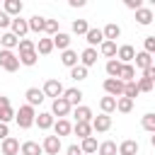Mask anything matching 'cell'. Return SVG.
I'll return each mask as SVG.
<instances>
[{
    "mask_svg": "<svg viewBox=\"0 0 155 155\" xmlns=\"http://www.w3.org/2000/svg\"><path fill=\"white\" fill-rule=\"evenodd\" d=\"M85 41H87V46H90V48L102 46V44H104V31H102V29H97V27H90V31L85 34Z\"/></svg>",
    "mask_w": 155,
    "mask_h": 155,
    "instance_id": "cell-7",
    "label": "cell"
},
{
    "mask_svg": "<svg viewBox=\"0 0 155 155\" xmlns=\"http://www.w3.org/2000/svg\"><path fill=\"white\" fill-rule=\"evenodd\" d=\"M70 41H73V39H70V34H65V31H58V34L53 36V46H56L61 53L70 48Z\"/></svg>",
    "mask_w": 155,
    "mask_h": 155,
    "instance_id": "cell-17",
    "label": "cell"
},
{
    "mask_svg": "<svg viewBox=\"0 0 155 155\" xmlns=\"http://www.w3.org/2000/svg\"><path fill=\"white\" fill-rule=\"evenodd\" d=\"M0 41H2V34H0Z\"/></svg>",
    "mask_w": 155,
    "mask_h": 155,
    "instance_id": "cell-56",
    "label": "cell"
},
{
    "mask_svg": "<svg viewBox=\"0 0 155 155\" xmlns=\"http://www.w3.org/2000/svg\"><path fill=\"white\" fill-rule=\"evenodd\" d=\"M119 155H138V140L126 138L119 143Z\"/></svg>",
    "mask_w": 155,
    "mask_h": 155,
    "instance_id": "cell-15",
    "label": "cell"
},
{
    "mask_svg": "<svg viewBox=\"0 0 155 155\" xmlns=\"http://www.w3.org/2000/svg\"><path fill=\"white\" fill-rule=\"evenodd\" d=\"M97 63V48H85L82 53H80V65H85V68H92Z\"/></svg>",
    "mask_w": 155,
    "mask_h": 155,
    "instance_id": "cell-18",
    "label": "cell"
},
{
    "mask_svg": "<svg viewBox=\"0 0 155 155\" xmlns=\"http://www.w3.org/2000/svg\"><path fill=\"white\" fill-rule=\"evenodd\" d=\"M102 31H104V41H116V39L121 36V27H119V24H114V22H109Z\"/></svg>",
    "mask_w": 155,
    "mask_h": 155,
    "instance_id": "cell-26",
    "label": "cell"
},
{
    "mask_svg": "<svg viewBox=\"0 0 155 155\" xmlns=\"http://www.w3.org/2000/svg\"><path fill=\"white\" fill-rule=\"evenodd\" d=\"M90 31V24H87V19H75L73 22V34H78V36H85Z\"/></svg>",
    "mask_w": 155,
    "mask_h": 155,
    "instance_id": "cell-37",
    "label": "cell"
},
{
    "mask_svg": "<svg viewBox=\"0 0 155 155\" xmlns=\"http://www.w3.org/2000/svg\"><path fill=\"white\" fill-rule=\"evenodd\" d=\"M53 48H56V46H53V39H51V36H44V39L36 41V53H41V56H48Z\"/></svg>",
    "mask_w": 155,
    "mask_h": 155,
    "instance_id": "cell-27",
    "label": "cell"
},
{
    "mask_svg": "<svg viewBox=\"0 0 155 155\" xmlns=\"http://www.w3.org/2000/svg\"><path fill=\"white\" fill-rule=\"evenodd\" d=\"M73 116H75V121H87V124H92V109L90 107H85V104H80V107H75L73 109Z\"/></svg>",
    "mask_w": 155,
    "mask_h": 155,
    "instance_id": "cell-19",
    "label": "cell"
},
{
    "mask_svg": "<svg viewBox=\"0 0 155 155\" xmlns=\"http://www.w3.org/2000/svg\"><path fill=\"white\" fill-rule=\"evenodd\" d=\"M150 65H153V56H150V53H145V51H138V53H136V68L148 70Z\"/></svg>",
    "mask_w": 155,
    "mask_h": 155,
    "instance_id": "cell-29",
    "label": "cell"
},
{
    "mask_svg": "<svg viewBox=\"0 0 155 155\" xmlns=\"http://www.w3.org/2000/svg\"><path fill=\"white\" fill-rule=\"evenodd\" d=\"M10 31L17 36V39H24V34L29 31V19H22V17H15L12 19V27H10Z\"/></svg>",
    "mask_w": 155,
    "mask_h": 155,
    "instance_id": "cell-8",
    "label": "cell"
},
{
    "mask_svg": "<svg viewBox=\"0 0 155 155\" xmlns=\"http://www.w3.org/2000/svg\"><path fill=\"white\" fill-rule=\"evenodd\" d=\"M29 31H34V34H44V31H46V17L34 15V17L29 19Z\"/></svg>",
    "mask_w": 155,
    "mask_h": 155,
    "instance_id": "cell-25",
    "label": "cell"
},
{
    "mask_svg": "<svg viewBox=\"0 0 155 155\" xmlns=\"http://www.w3.org/2000/svg\"><path fill=\"white\" fill-rule=\"evenodd\" d=\"M10 27H12V17L5 10H0V29H10Z\"/></svg>",
    "mask_w": 155,
    "mask_h": 155,
    "instance_id": "cell-47",
    "label": "cell"
},
{
    "mask_svg": "<svg viewBox=\"0 0 155 155\" xmlns=\"http://www.w3.org/2000/svg\"><path fill=\"white\" fill-rule=\"evenodd\" d=\"M140 126L148 131V133H155V114L150 111V114H145L143 119H140Z\"/></svg>",
    "mask_w": 155,
    "mask_h": 155,
    "instance_id": "cell-41",
    "label": "cell"
},
{
    "mask_svg": "<svg viewBox=\"0 0 155 155\" xmlns=\"http://www.w3.org/2000/svg\"><path fill=\"white\" fill-rule=\"evenodd\" d=\"M99 109H102V114H111V111H116V97H102L99 99Z\"/></svg>",
    "mask_w": 155,
    "mask_h": 155,
    "instance_id": "cell-31",
    "label": "cell"
},
{
    "mask_svg": "<svg viewBox=\"0 0 155 155\" xmlns=\"http://www.w3.org/2000/svg\"><path fill=\"white\" fill-rule=\"evenodd\" d=\"M63 97L68 99V104H70V107H80V102H82V97H85V94H82V90H80V87H68Z\"/></svg>",
    "mask_w": 155,
    "mask_h": 155,
    "instance_id": "cell-14",
    "label": "cell"
},
{
    "mask_svg": "<svg viewBox=\"0 0 155 155\" xmlns=\"http://www.w3.org/2000/svg\"><path fill=\"white\" fill-rule=\"evenodd\" d=\"M19 153H22V155H41V153H44V148H41L36 140H24V143H22V148H19Z\"/></svg>",
    "mask_w": 155,
    "mask_h": 155,
    "instance_id": "cell-24",
    "label": "cell"
},
{
    "mask_svg": "<svg viewBox=\"0 0 155 155\" xmlns=\"http://www.w3.org/2000/svg\"><path fill=\"white\" fill-rule=\"evenodd\" d=\"M136 22H138V24H143V27L153 24V22H155V15H153V10H150V7H140V10L136 12Z\"/></svg>",
    "mask_w": 155,
    "mask_h": 155,
    "instance_id": "cell-16",
    "label": "cell"
},
{
    "mask_svg": "<svg viewBox=\"0 0 155 155\" xmlns=\"http://www.w3.org/2000/svg\"><path fill=\"white\" fill-rule=\"evenodd\" d=\"M15 116H17V111H15L12 107H5V109H0V121H2V124H10Z\"/></svg>",
    "mask_w": 155,
    "mask_h": 155,
    "instance_id": "cell-43",
    "label": "cell"
},
{
    "mask_svg": "<svg viewBox=\"0 0 155 155\" xmlns=\"http://www.w3.org/2000/svg\"><path fill=\"white\" fill-rule=\"evenodd\" d=\"M143 51L150 53V56H155V36H145V41H143Z\"/></svg>",
    "mask_w": 155,
    "mask_h": 155,
    "instance_id": "cell-45",
    "label": "cell"
},
{
    "mask_svg": "<svg viewBox=\"0 0 155 155\" xmlns=\"http://www.w3.org/2000/svg\"><path fill=\"white\" fill-rule=\"evenodd\" d=\"M46 34L53 39L58 34V19H46Z\"/></svg>",
    "mask_w": 155,
    "mask_h": 155,
    "instance_id": "cell-44",
    "label": "cell"
},
{
    "mask_svg": "<svg viewBox=\"0 0 155 155\" xmlns=\"http://www.w3.org/2000/svg\"><path fill=\"white\" fill-rule=\"evenodd\" d=\"M5 138H10V128H7V124L0 121V143H2Z\"/></svg>",
    "mask_w": 155,
    "mask_h": 155,
    "instance_id": "cell-51",
    "label": "cell"
},
{
    "mask_svg": "<svg viewBox=\"0 0 155 155\" xmlns=\"http://www.w3.org/2000/svg\"><path fill=\"white\" fill-rule=\"evenodd\" d=\"M5 107H10V99H7V97H2V94H0V109H5Z\"/></svg>",
    "mask_w": 155,
    "mask_h": 155,
    "instance_id": "cell-52",
    "label": "cell"
},
{
    "mask_svg": "<svg viewBox=\"0 0 155 155\" xmlns=\"http://www.w3.org/2000/svg\"><path fill=\"white\" fill-rule=\"evenodd\" d=\"M119 80H121V82H133V80H136V65H131V63H126V65H121V73H119Z\"/></svg>",
    "mask_w": 155,
    "mask_h": 155,
    "instance_id": "cell-30",
    "label": "cell"
},
{
    "mask_svg": "<svg viewBox=\"0 0 155 155\" xmlns=\"http://www.w3.org/2000/svg\"><path fill=\"white\" fill-rule=\"evenodd\" d=\"M140 94V90H138V82L133 80V82H126V87H124V97H128V99H136Z\"/></svg>",
    "mask_w": 155,
    "mask_h": 155,
    "instance_id": "cell-40",
    "label": "cell"
},
{
    "mask_svg": "<svg viewBox=\"0 0 155 155\" xmlns=\"http://www.w3.org/2000/svg\"><path fill=\"white\" fill-rule=\"evenodd\" d=\"M99 53L104 56V58H116V53H119V48H116V41H104L102 46H99Z\"/></svg>",
    "mask_w": 155,
    "mask_h": 155,
    "instance_id": "cell-28",
    "label": "cell"
},
{
    "mask_svg": "<svg viewBox=\"0 0 155 155\" xmlns=\"http://www.w3.org/2000/svg\"><path fill=\"white\" fill-rule=\"evenodd\" d=\"M41 90H44V94H46V97H53V99H58V97H63V94H65V87H63V82H61V80H46Z\"/></svg>",
    "mask_w": 155,
    "mask_h": 155,
    "instance_id": "cell-4",
    "label": "cell"
},
{
    "mask_svg": "<svg viewBox=\"0 0 155 155\" xmlns=\"http://www.w3.org/2000/svg\"><path fill=\"white\" fill-rule=\"evenodd\" d=\"M29 51H36V41H31V39H19V53H29Z\"/></svg>",
    "mask_w": 155,
    "mask_h": 155,
    "instance_id": "cell-42",
    "label": "cell"
},
{
    "mask_svg": "<svg viewBox=\"0 0 155 155\" xmlns=\"http://www.w3.org/2000/svg\"><path fill=\"white\" fill-rule=\"evenodd\" d=\"M99 155H116L119 153V145L114 143V140H104V143H99V150H97Z\"/></svg>",
    "mask_w": 155,
    "mask_h": 155,
    "instance_id": "cell-35",
    "label": "cell"
},
{
    "mask_svg": "<svg viewBox=\"0 0 155 155\" xmlns=\"http://www.w3.org/2000/svg\"><path fill=\"white\" fill-rule=\"evenodd\" d=\"M85 0H70V7H82Z\"/></svg>",
    "mask_w": 155,
    "mask_h": 155,
    "instance_id": "cell-53",
    "label": "cell"
},
{
    "mask_svg": "<svg viewBox=\"0 0 155 155\" xmlns=\"http://www.w3.org/2000/svg\"><path fill=\"white\" fill-rule=\"evenodd\" d=\"M19 148H22V143L17 140V138H5L2 143H0V150H2V155H17L19 153Z\"/></svg>",
    "mask_w": 155,
    "mask_h": 155,
    "instance_id": "cell-12",
    "label": "cell"
},
{
    "mask_svg": "<svg viewBox=\"0 0 155 155\" xmlns=\"http://www.w3.org/2000/svg\"><path fill=\"white\" fill-rule=\"evenodd\" d=\"M150 145H153V148H155V133H153V136H150Z\"/></svg>",
    "mask_w": 155,
    "mask_h": 155,
    "instance_id": "cell-54",
    "label": "cell"
},
{
    "mask_svg": "<svg viewBox=\"0 0 155 155\" xmlns=\"http://www.w3.org/2000/svg\"><path fill=\"white\" fill-rule=\"evenodd\" d=\"M143 78H148V80L155 85V65H150L148 70H143Z\"/></svg>",
    "mask_w": 155,
    "mask_h": 155,
    "instance_id": "cell-50",
    "label": "cell"
},
{
    "mask_svg": "<svg viewBox=\"0 0 155 155\" xmlns=\"http://www.w3.org/2000/svg\"><path fill=\"white\" fill-rule=\"evenodd\" d=\"M124 87H126V82H121L119 78H107L104 80V92L109 94V97H124Z\"/></svg>",
    "mask_w": 155,
    "mask_h": 155,
    "instance_id": "cell-3",
    "label": "cell"
},
{
    "mask_svg": "<svg viewBox=\"0 0 155 155\" xmlns=\"http://www.w3.org/2000/svg\"><path fill=\"white\" fill-rule=\"evenodd\" d=\"M41 148H44V153H46V155H58L63 145H61V138L53 133V136H46V138H44Z\"/></svg>",
    "mask_w": 155,
    "mask_h": 155,
    "instance_id": "cell-6",
    "label": "cell"
},
{
    "mask_svg": "<svg viewBox=\"0 0 155 155\" xmlns=\"http://www.w3.org/2000/svg\"><path fill=\"white\" fill-rule=\"evenodd\" d=\"M121 65H124V63H121L119 58H111V61H107V65H104V68H107V75H109V78H119V73H121Z\"/></svg>",
    "mask_w": 155,
    "mask_h": 155,
    "instance_id": "cell-34",
    "label": "cell"
},
{
    "mask_svg": "<svg viewBox=\"0 0 155 155\" xmlns=\"http://www.w3.org/2000/svg\"><path fill=\"white\" fill-rule=\"evenodd\" d=\"M70 78H73L75 82H82V80H87V68H85V65H75V68L70 70Z\"/></svg>",
    "mask_w": 155,
    "mask_h": 155,
    "instance_id": "cell-39",
    "label": "cell"
},
{
    "mask_svg": "<svg viewBox=\"0 0 155 155\" xmlns=\"http://www.w3.org/2000/svg\"><path fill=\"white\" fill-rule=\"evenodd\" d=\"M24 97H27V104H29V107H39V104L46 99L44 90H39V87H29V90L24 92Z\"/></svg>",
    "mask_w": 155,
    "mask_h": 155,
    "instance_id": "cell-9",
    "label": "cell"
},
{
    "mask_svg": "<svg viewBox=\"0 0 155 155\" xmlns=\"http://www.w3.org/2000/svg\"><path fill=\"white\" fill-rule=\"evenodd\" d=\"M116 58L126 65V63H131V61H136V48L133 46H128V44H124V46H119V53H116Z\"/></svg>",
    "mask_w": 155,
    "mask_h": 155,
    "instance_id": "cell-13",
    "label": "cell"
},
{
    "mask_svg": "<svg viewBox=\"0 0 155 155\" xmlns=\"http://www.w3.org/2000/svg\"><path fill=\"white\" fill-rule=\"evenodd\" d=\"M36 61H39V53H36V51H29V53H19V63H22V65H27V68L36 65Z\"/></svg>",
    "mask_w": 155,
    "mask_h": 155,
    "instance_id": "cell-36",
    "label": "cell"
},
{
    "mask_svg": "<svg viewBox=\"0 0 155 155\" xmlns=\"http://www.w3.org/2000/svg\"><path fill=\"white\" fill-rule=\"evenodd\" d=\"M153 15H155V10H153Z\"/></svg>",
    "mask_w": 155,
    "mask_h": 155,
    "instance_id": "cell-57",
    "label": "cell"
},
{
    "mask_svg": "<svg viewBox=\"0 0 155 155\" xmlns=\"http://www.w3.org/2000/svg\"><path fill=\"white\" fill-rule=\"evenodd\" d=\"M109 128H111V116H109V114H99V116L92 119V131L104 133V131H109Z\"/></svg>",
    "mask_w": 155,
    "mask_h": 155,
    "instance_id": "cell-10",
    "label": "cell"
},
{
    "mask_svg": "<svg viewBox=\"0 0 155 155\" xmlns=\"http://www.w3.org/2000/svg\"><path fill=\"white\" fill-rule=\"evenodd\" d=\"M15 121H17V126H19V128H31V126L36 124V109H34V107H29V104L19 107V109H17Z\"/></svg>",
    "mask_w": 155,
    "mask_h": 155,
    "instance_id": "cell-1",
    "label": "cell"
},
{
    "mask_svg": "<svg viewBox=\"0 0 155 155\" xmlns=\"http://www.w3.org/2000/svg\"><path fill=\"white\" fill-rule=\"evenodd\" d=\"M19 56H15L12 51H7V48H0V68L2 70H7V73H15V70H19Z\"/></svg>",
    "mask_w": 155,
    "mask_h": 155,
    "instance_id": "cell-2",
    "label": "cell"
},
{
    "mask_svg": "<svg viewBox=\"0 0 155 155\" xmlns=\"http://www.w3.org/2000/svg\"><path fill=\"white\" fill-rule=\"evenodd\" d=\"M78 61H80V58H78V53H75L73 48H68V51H63V53H61V63H63L65 68H70V70H73L75 65H80Z\"/></svg>",
    "mask_w": 155,
    "mask_h": 155,
    "instance_id": "cell-22",
    "label": "cell"
},
{
    "mask_svg": "<svg viewBox=\"0 0 155 155\" xmlns=\"http://www.w3.org/2000/svg\"><path fill=\"white\" fill-rule=\"evenodd\" d=\"M136 82H138V90H140V92H153V82H150L148 78H138Z\"/></svg>",
    "mask_w": 155,
    "mask_h": 155,
    "instance_id": "cell-46",
    "label": "cell"
},
{
    "mask_svg": "<svg viewBox=\"0 0 155 155\" xmlns=\"http://www.w3.org/2000/svg\"><path fill=\"white\" fill-rule=\"evenodd\" d=\"M80 148H82V153L94 155V153L99 150V143H97V138H94V136H90V138H85V140L80 143Z\"/></svg>",
    "mask_w": 155,
    "mask_h": 155,
    "instance_id": "cell-32",
    "label": "cell"
},
{
    "mask_svg": "<svg viewBox=\"0 0 155 155\" xmlns=\"http://www.w3.org/2000/svg\"><path fill=\"white\" fill-rule=\"evenodd\" d=\"M73 133L78 136V138H90L92 136V124H87V121H75V126H73Z\"/></svg>",
    "mask_w": 155,
    "mask_h": 155,
    "instance_id": "cell-20",
    "label": "cell"
},
{
    "mask_svg": "<svg viewBox=\"0 0 155 155\" xmlns=\"http://www.w3.org/2000/svg\"><path fill=\"white\" fill-rule=\"evenodd\" d=\"M65 155H85V153H82V148H80V145H75V143H73V145H68V148H65Z\"/></svg>",
    "mask_w": 155,
    "mask_h": 155,
    "instance_id": "cell-48",
    "label": "cell"
},
{
    "mask_svg": "<svg viewBox=\"0 0 155 155\" xmlns=\"http://www.w3.org/2000/svg\"><path fill=\"white\" fill-rule=\"evenodd\" d=\"M22 7H24V5H22L19 0H5V5H2V10H5V12H7L12 19L22 15Z\"/></svg>",
    "mask_w": 155,
    "mask_h": 155,
    "instance_id": "cell-21",
    "label": "cell"
},
{
    "mask_svg": "<svg viewBox=\"0 0 155 155\" xmlns=\"http://www.w3.org/2000/svg\"><path fill=\"white\" fill-rule=\"evenodd\" d=\"M70 104H68V99L65 97H58V99H53V104H51V114L53 116H58V119H65L68 114H70Z\"/></svg>",
    "mask_w": 155,
    "mask_h": 155,
    "instance_id": "cell-5",
    "label": "cell"
},
{
    "mask_svg": "<svg viewBox=\"0 0 155 155\" xmlns=\"http://www.w3.org/2000/svg\"><path fill=\"white\" fill-rule=\"evenodd\" d=\"M53 124H56V116H53L51 111H39V114H36V126H39L41 131L53 128Z\"/></svg>",
    "mask_w": 155,
    "mask_h": 155,
    "instance_id": "cell-11",
    "label": "cell"
},
{
    "mask_svg": "<svg viewBox=\"0 0 155 155\" xmlns=\"http://www.w3.org/2000/svg\"><path fill=\"white\" fill-rule=\"evenodd\" d=\"M153 65H155V56H153Z\"/></svg>",
    "mask_w": 155,
    "mask_h": 155,
    "instance_id": "cell-55",
    "label": "cell"
},
{
    "mask_svg": "<svg viewBox=\"0 0 155 155\" xmlns=\"http://www.w3.org/2000/svg\"><path fill=\"white\" fill-rule=\"evenodd\" d=\"M131 109H133V99H128V97H119V99H116V111L128 114Z\"/></svg>",
    "mask_w": 155,
    "mask_h": 155,
    "instance_id": "cell-38",
    "label": "cell"
},
{
    "mask_svg": "<svg viewBox=\"0 0 155 155\" xmlns=\"http://www.w3.org/2000/svg\"><path fill=\"white\" fill-rule=\"evenodd\" d=\"M0 46H2V48H7V51H12L15 46H19V39H17L12 31H5V34H2V41H0Z\"/></svg>",
    "mask_w": 155,
    "mask_h": 155,
    "instance_id": "cell-33",
    "label": "cell"
},
{
    "mask_svg": "<svg viewBox=\"0 0 155 155\" xmlns=\"http://www.w3.org/2000/svg\"><path fill=\"white\" fill-rule=\"evenodd\" d=\"M126 7H128V10H136V12H138V10L143 7V0H126Z\"/></svg>",
    "mask_w": 155,
    "mask_h": 155,
    "instance_id": "cell-49",
    "label": "cell"
},
{
    "mask_svg": "<svg viewBox=\"0 0 155 155\" xmlns=\"http://www.w3.org/2000/svg\"><path fill=\"white\" fill-rule=\"evenodd\" d=\"M53 131H56L58 138H61V136H70V133H73V124H70L68 119H58V121L53 124Z\"/></svg>",
    "mask_w": 155,
    "mask_h": 155,
    "instance_id": "cell-23",
    "label": "cell"
}]
</instances>
